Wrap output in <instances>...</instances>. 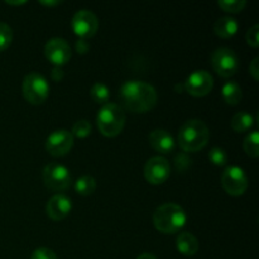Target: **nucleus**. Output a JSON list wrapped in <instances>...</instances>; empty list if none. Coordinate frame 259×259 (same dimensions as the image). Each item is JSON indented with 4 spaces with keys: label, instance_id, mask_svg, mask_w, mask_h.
<instances>
[{
    "label": "nucleus",
    "instance_id": "1",
    "mask_svg": "<svg viewBox=\"0 0 259 259\" xmlns=\"http://www.w3.org/2000/svg\"><path fill=\"white\" fill-rule=\"evenodd\" d=\"M120 98L125 109L129 111L143 114L156 106L158 96L156 89L148 82L131 80L124 82L121 86Z\"/></svg>",
    "mask_w": 259,
    "mask_h": 259
},
{
    "label": "nucleus",
    "instance_id": "2",
    "mask_svg": "<svg viewBox=\"0 0 259 259\" xmlns=\"http://www.w3.org/2000/svg\"><path fill=\"white\" fill-rule=\"evenodd\" d=\"M179 146L185 152L201 151L210 139V131L200 119L187 120L179 131Z\"/></svg>",
    "mask_w": 259,
    "mask_h": 259
},
{
    "label": "nucleus",
    "instance_id": "3",
    "mask_svg": "<svg viewBox=\"0 0 259 259\" xmlns=\"http://www.w3.org/2000/svg\"><path fill=\"white\" fill-rule=\"evenodd\" d=\"M187 215L177 204H163L157 207L153 214V224L158 232L163 234H175L185 227Z\"/></svg>",
    "mask_w": 259,
    "mask_h": 259
},
{
    "label": "nucleus",
    "instance_id": "4",
    "mask_svg": "<svg viewBox=\"0 0 259 259\" xmlns=\"http://www.w3.org/2000/svg\"><path fill=\"white\" fill-rule=\"evenodd\" d=\"M96 124L100 133L105 137H116L125 125V111L120 105L108 103L100 108L96 115Z\"/></svg>",
    "mask_w": 259,
    "mask_h": 259
},
{
    "label": "nucleus",
    "instance_id": "5",
    "mask_svg": "<svg viewBox=\"0 0 259 259\" xmlns=\"http://www.w3.org/2000/svg\"><path fill=\"white\" fill-rule=\"evenodd\" d=\"M50 94V85L45 76L32 72L27 75L23 81V96L28 103L40 105L45 103Z\"/></svg>",
    "mask_w": 259,
    "mask_h": 259
},
{
    "label": "nucleus",
    "instance_id": "6",
    "mask_svg": "<svg viewBox=\"0 0 259 259\" xmlns=\"http://www.w3.org/2000/svg\"><path fill=\"white\" fill-rule=\"evenodd\" d=\"M211 65L222 77H232L239 70V57L229 47H219L212 52Z\"/></svg>",
    "mask_w": 259,
    "mask_h": 259
},
{
    "label": "nucleus",
    "instance_id": "7",
    "mask_svg": "<svg viewBox=\"0 0 259 259\" xmlns=\"http://www.w3.org/2000/svg\"><path fill=\"white\" fill-rule=\"evenodd\" d=\"M43 182L53 191H63L72 182L70 169L61 163H50L43 168Z\"/></svg>",
    "mask_w": 259,
    "mask_h": 259
},
{
    "label": "nucleus",
    "instance_id": "8",
    "mask_svg": "<svg viewBox=\"0 0 259 259\" xmlns=\"http://www.w3.org/2000/svg\"><path fill=\"white\" fill-rule=\"evenodd\" d=\"M222 185L227 194L232 196H242L248 189L247 174L242 167H227L222 175Z\"/></svg>",
    "mask_w": 259,
    "mask_h": 259
},
{
    "label": "nucleus",
    "instance_id": "9",
    "mask_svg": "<svg viewBox=\"0 0 259 259\" xmlns=\"http://www.w3.org/2000/svg\"><path fill=\"white\" fill-rule=\"evenodd\" d=\"M72 29L73 33L77 35L80 39H89L94 37L98 32L99 19L93 12L86 9L78 10L75 13L72 18Z\"/></svg>",
    "mask_w": 259,
    "mask_h": 259
},
{
    "label": "nucleus",
    "instance_id": "10",
    "mask_svg": "<svg viewBox=\"0 0 259 259\" xmlns=\"http://www.w3.org/2000/svg\"><path fill=\"white\" fill-rule=\"evenodd\" d=\"M73 136L66 129L53 131L46 139V149L53 157H63L70 153L73 147Z\"/></svg>",
    "mask_w": 259,
    "mask_h": 259
},
{
    "label": "nucleus",
    "instance_id": "11",
    "mask_svg": "<svg viewBox=\"0 0 259 259\" xmlns=\"http://www.w3.org/2000/svg\"><path fill=\"white\" fill-rule=\"evenodd\" d=\"M212 88H214V78L205 70L194 71L185 81V89L187 93L196 98L207 95Z\"/></svg>",
    "mask_w": 259,
    "mask_h": 259
},
{
    "label": "nucleus",
    "instance_id": "12",
    "mask_svg": "<svg viewBox=\"0 0 259 259\" xmlns=\"http://www.w3.org/2000/svg\"><path fill=\"white\" fill-rule=\"evenodd\" d=\"M45 56L55 67H62L70 61L72 50L70 45L62 38H52L46 43Z\"/></svg>",
    "mask_w": 259,
    "mask_h": 259
},
{
    "label": "nucleus",
    "instance_id": "13",
    "mask_svg": "<svg viewBox=\"0 0 259 259\" xmlns=\"http://www.w3.org/2000/svg\"><path fill=\"white\" fill-rule=\"evenodd\" d=\"M171 166L163 157H153L144 166V177L152 185H161L168 180Z\"/></svg>",
    "mask_w": 259,
    "mask_h": 259
},
{
    "label": "nucleus",
    "instance_id": "14",
    "mask_svg": "<svg viewBox=\"0 0 259 259\" xmlns=\"http://www.w3.org/2000/svg\"><path fill=\"white\" fill-rule=\"evenodd\" d=\"M72 210V201L63 194H56L48 200L46 205V212L55 222H60L67 218Z\"/></svg>",
    "mask_w": 259,
    "mask_h": 259
},
{
    "label": "nucleus",
    "instance_id": "15",
    "mask_svg": "<svg viewBox=\"0 0 259 259\" xmlns=\"http://www.w3.org/2000/svg\"><path fill=\"white\" fill-rule=\"evenodd\" d=\"M148 138L149 143L153 147L154 151L159 152L162 154L171 153L175 149V146H176L174 137L164 129H156V131L151 132Z\"/></svg>",
    "mask_w": 259,
    "mask_h": 259
},
{
    "label": "nucleus",
    "instance_id": "16",
    "mask_svg": "<svg viewBox=\"0 0 259 259\" xmlns=\"http://www.w3.org/2000/svg\"><path fill=\"white\" fill-rule=\"evenodd\" d=\"M176 248L185 257H192L199 250V240L190 232H182L176 239Z\"/></svg>",
    "mask_w": 259,
    "mask_h": 259
},
{
    "label": "nucleus",
    "instance_id": "17",
    "mask_svg": "<svg viewBox=\"0 0 259 259\" xmlns=\"http://www.w3.org/2000/svg\"><path fill=\"white\" fill-rule=\"evenodd\" d=\"M238 29H239V24H238L237 19L233 17H222L217 20L214 25L215 34L218 37L223 38V39H228L237 34Z\"/></svg>",
    "mask_w": 259,
    "mask_h": 259
},
{
    "label": "nucleus",
    "instance_id": "18",
    "mask_svg": "<svg viewBox=\"0 0 259 259\" xmlns=\"http://www.w3.org/2000/svg\"><path fill=\"white\" fill-rule=\"evenodd\" d=\"M222 96L223 100L229 105H238L243 98L242 88L235 81H227L222 88Z\"/></svg>",
    "mask_w": 259,
    "mask_h": 259
},
{
    "label": "nucleus",
    "instance_id": "19",
    "mask_svg": "<svg viewBox=\"0 0 259 259\" xmlns=\"http://www.w3.org/2000/svg\"><path fill=\"white\" fill-rule=\"evenodd\" d=\"M254 124V118L250 113L247 111H239L232 118V128L238 133L249 131Z\"/></svg>",
    "mask_w": 259,
    "mask_h": 259
},
{
    "label": "nucleus",
    "instance_id": "20",
    "mask_svg": "<svg viewBox=\"0 0 259 259\" xmlns=\"http://www.w3.org/2000/svg\"><path fill=\"white\" fill-rule=\"evenodd\" d=\"M75 190L82 196H90L96 190V181L90 175H83L78 177L75 182Z\"/></svg>",
    "mask_w": 259,
    "mask_h": 259
},
{
    "label": "nucleus",
    "instance_id": "21",
    "mask_svg": "<svg viewBox=\"0 0 259 259\" xmlns=\"http://www.w3.org/2000/svg\"><path fill=\"white\" fill-rule=\"evenodd\" d=\"M91 99H93L95 103L98 104H108L109 98H110V90H109L108 86L103 82H96L94 83L93 88L90 90Z\"/></svg>",
    "mask_w": 259,
    "mask_h": 259
},
{
    "label": "nucleus",
    "instance_id": "22",
    "mask_svg": "<svg viewBox=\"0 0 259 259\" xmlns=\"http://www.w3.org/2000/svg\"><path fill=\"white\" fill-rule=\"evenodd\" d=\"M243 147H244V151L248 156L252 157V158H257V157L259 156V133H258V131L250 132V133L245 137Z\"/></svg>",
    "mask_w": 259,
    "mask_h": 259
},
{
    "label": "nucleus",
    "instance_id": "23",
    "mask_svg": "<svg viewBox=\"0 0 259 259\" xmlns=\"http://www.w3.org/2000/svg\"><path fill=\"white\" fill-rule=\"evenodd\" d=\"M218 5H219L224 12L239 13L244 9L245 5H247V2H245V0H219V2H218Z\"/></svg>",
    "mask_w": 259,
    "mask_h": 259
},
{
    "label": "nucleus",
    "instance_id": "24",
    "mask_svg": "<svg viewBox=\"0 0 259 259\" xmlns=\"http://www.w3.org/2000/svg\"><path fill=\"white\" fill-rule=\"evenodd\" d=\"M209 159L212 164L218 167H223L227 164L228 162V154L220 147H214V148L210 149L209 152Z\"/></svg>",
    "mask_w": 259,
    "mask_h": 259
},
{
    "label": "nucleus",
    "instance_id": "25",
    "mask_svg": "<svg viewBox=\"0 0 259 259\" xmlns=\"http://www.w3.org/2000/svg\"><path fill=\"white\" fill-rule=\"evenodd\" d=\"M13 40V30L7 23L0 22V52L7 50Z\"/></svg>",
    "mask_w": 259,
    "mask_h": 259
},
{
    "label": "nucleus",
    "instance_id": "26",
    "mask_svg": "<svg viewBox=\"0 0 259 259\" xmlns=\"http://www.w3.org/2000/svg\"><path fill=\"white\" fill-rule=\"evenodd\" d=\"M90 133H91L90 121L83 120V119L82 120L76 121L72 126V132H71L73 138H75V137H77V138H86V137L90 136Z\"/></svg>",
    "mask_w": 259,
    "mask_h": 259
},
{
    "label": "nucleus",
    "instance_id": "27",
    "mask_svg": "<svg viewBox=\"0 0 259 259\" xmlns=\"http://www.w3.org/2000/svg\"><path fill=\"white\" fill-rule=\"evenodd\" d=\"M245 39H247V43L252 47L257 48L259 46V25L254 24L249 30L247 32V35H245Z\"/></svg>",
    "mask_w": 259,
    "mask_h": 259
},
{
    "label": "nucleus",
    "instance_id": "28",
    "mask_svg": "<svg viewBox=\"0 0 259 259\" xmlns=\"http://www.w3.org/2000/svg\"><path fill=\"white\" fill-rule=\"evenodd\" d=\"M30 259H58V258L57 255L55 254L53 250L42 247V248H38V249H35L34 252H33L32 258Z\"/></svg>",
    "mask_w": 259,
    "mask_h": 259
},
{
    "label": "nucleus",
    "instance_id": "29",
    "mask_svg": "<svg viewBox=\"0 0 259 259\" xmlns=\"http://www.w3.org/2000/svg\"><path fill=\"white\" fill-rule=\"evenodd\" d=\"M249 73L255 81L259 80V57H255L249 65Z\"/></svg>",
    "mask_w": 259,
    "mask_h": 259
},
{
    "label": "nucleus",
    "instance_id": "30",
    "mask_svg": "<svg viewBox=\"0 0 259 259\" xmlns=\"http://www.w3.org/2000/svg\"><path fill=\"white\" fill-rule=\"evenodd\" d=\"M63 76H65V72H63L62 67H53L52 71H51V77H52V80L57 81V82L62 80Z\"/></svg>",
    "mask_w": 259,
    "mask_h": 259
},
{
    "label": "nucleus",
    "instance_id": "31",
    "mask_svg": "<svg viewBox=\"0 0 259 259\" xmlns=\"http://www.w3.org/2000/svg\"><path fill=\"white\" fill-rule=\"evenodd\" d=\"M89 48H90V45L85 39H78L76 42V51L78 53H86L89 51Z\"/></svg>",
    "mask_w": 259,
    "mask_h": 259
},
{
    "label": "nucleus",
    "instance_id": "32",
    "mask_svg": "<svg viewBox=\"0 0 259 259\" xmlns=\"http://www.w3.org/2000/svg\"><path fill=\"white\" fill-rule=\"evenodd\" d=\"M40 4L46 5V7H55V5L61 4V2L60 0H52V2H51V0H47V2L42 0V2H40Z\"/></svg>",
    "mask_w": 259,
    "mask_h": 259
},
{
    "label": "nucleus",
    "instance_id": "33",
    "mask_svg": "<svg viewBox=\"0 0 259 259\" xmlns=\"http://www.w3.org/2000/svg\"><path fill=\"white\" fill-rule=\"evenodd\" d=\"M137 259H157L153 254H149V253H143V254L139 255Z\"/></svg>",
    "mask_w": 259,
    "mask_h": 259
},
{
    "label": "nucleus",
    "instance_id": "34",
    "mask_svg": "<svg viewBox=\"0 0 259 259\" xmlns=\"http://www.w3.org/2000/svg\"><path fill=\"white\" fill-rule=\"evenodd\" d=\"M7 4H12V5H20V4H25L27 2H5Z\"/></svg>",
    "mask_w": 259,
    "mask_h": 259
}]
</instances>
